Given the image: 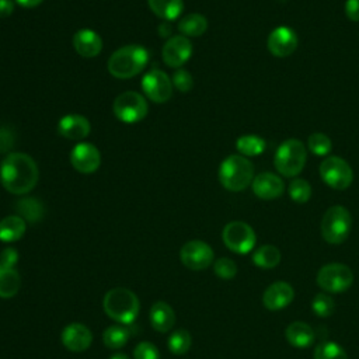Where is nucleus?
Segmentation results:
<instances>
[{
    "label": "nucleus",
    "instance_id": "nucleus-1",
    "mask_svg": "<svg viewBox=\"0 0 359 359\" xmlns=\"http://www.w3.org/2000/svg\"><path fill=\"white\" fill-rule=\"evenodd\" d=\"M0 178L3 187L15 195H24L34 189L39 171L36 163L25 153H10L1 163Z\"/></svg>",
    "mask_w": 359,
    "mask_h": 359
},
{
    "label": "nucleus",
    "instance_id": "nucleus-2",
    "mask_svg": "<svg viewBox=\"0 0 359 359\" xmlns=\"http://www.w3.org/2000/svg\"><path fill=\"white\" fill-rule=\"evenodd\" d=\"M149 62V52L140 45H126L115 50L108 60V72L116 79L139 74Z\"/></svg>",
    "mask_w": 359,
    "mask_h": 359
},
{
    "label": "nucleus",
    "instance_id": "nucleus-3",
    "mask_svg": "<svg viewBox=\"0 0 359 359\" xmlns=\"http://www.w3.org/2000/svg\"><path fill=\"white\" fill-rule=\"evenodd\" d=\"M105 314L119 324L128 325L135 321L139 314V299L126 287H114L108 290L102 300Z\"/></svg>",
    "mask_w": 359,
    "mask_h": 359
},
{
    "label": "nucleus",
    "instance_id": "nucleus-4",
    "mask_svg": "<svg viewBox=\"0 0 359 359\" xmlns=\"http://www.w3.org/2000/svg\"><path fill=\"white\" fill-rule=\"evenodd\" d=\"M254 180L252 163L240 154H231L226 157L219 167L220 184L233 192L245 189Z\"/></svg>",
    "mask_w": 359,
    "mask_h": 359
},
{
    "label": "nucleus",
    "instance_id": "nucleus-5",
    "mask_svg": "<svg viewBox=\"0 0 359 359\" xmlns=\"http://www.w3.org/2000/svg\"><path fill=\"white\" fill-rule=\"evenodd\" d=\"M307 158V151L299 139H286L278 149L273 157V164L279 174L283 177H294L297 175Z\"/></svg>",
    "mask_w": 359,
    "mask_h": 359
},
{
    "label": "nucleus",
    "instance_id": "nucleus-6",
    "mask_svg": "<svg viewBox=\"0 0 359 359\" xmlns=\"http://www.w3.org/2000/svg\"><path fill=\"white\" fill-rule=\"evenodd\" d=\"M352 226V217L346 208L341 205H334L327 209L321 220V236L330 244L344 243Z\"/></svg>",
    "mask_w": 359,
    "mask_h": 359
},
{
    "label": "nucleus",
    "instance_id": "nucleus-7",
    "mask_svg": "<svg viewBox=\"0 0 359 359\" xmlns=\"http://www.w3.org/2000/svg\"><path fill=\"white\" fill-rule=\"evenodd\" d=\"M317 283L327 293H342L353 283V273L348 265L331 262L320 268Z\"/></svg>",
    "mask_w": 359,
    "mask_h": 359
},
{
    "label": "nucleus",
    "instance_id": "nucleus-8",
    "mask_svg": "<svg viewBox=\"0 0 359 359\" xmlns=\"http://www.w3.org/2000/svg\"><path fill=\"white\" fill-rule=\"evenodd\" d=\"M224 245L236 254L250 252L257 243V236L254 229L244 222H230L224 226L223 233Z\"/></svg>",
    "mask_w": 359,
    "mask_h": 359
},
{
    "label": "nucleus",
    "instance_id": "nucleus-9",
    "mask_svg": "<svg viewBox=\"0 0 359 359\" xmlns=\"http://www.w3.org/2000/svg\"><path fill=\"white\" fill-rule=\"evenodd\" d=\"M320 175L330 188L337 191L346 189L353 180L351 165L338 156H330L320 164Z\"/></svg>",
    "mask_w": 359,
    "mask_h": 359
},
{
    "label": "nucleus",
    "instance_id": "nucleus-10",
    "mask_svg": "<svg viewBox=\"0 0 359 359\" xmlns=\"http://www.w3.org/2000/svg\"><path fill=\"white\" fill-rule=\"evenodd\" d=\"M149 107L143 95L136 91H126L114 101L115 116L125 123H135L147 115Z\"/></svg>",
    "mask_w": 359,
    "mask_h": 359
},
{
    "label": "nucleus",
    "instance_id": "nucleus-11",
    "mask_svg": "<svg viewBox=\"0 0 359 359\" xmlns=\"http://www.w3.org/2000/svg\"><path fill=\"white\" fill-rule=\"evenodd\" d=\"M181 262L192 271L206 269L215 258L213 250L209 244L201 240H191L185 243L180 251Z\"/></svg>",
    "mask_w": 359,
    "mask_h": 359
},
{
    "label": "nucleus",
    "instance_id": "nucleus-12",
    "mask_svg": "<svg viewBox=\"0 0 359 359\" xmlns=\"http://www.w3.org/2000/svg\"><path fill=\"white\" fill-rule=\"evenodd\" d=\"M143 93L154 102H165L172 94V81L161 70H150L142 79Z\"/></svg>",
    "mask_w": 359,
    "mask_h": 359
},
{
    "label": "nucleus",
    "instance_id": "nucleus-13",
    "mask_svg": "<svg viewBox=\"0 0 359 359\" xmlns=\"http://www.w3.org/2000/svg\"><path fill=\"white\" fill-rule=\"evenodd\" d=\"M268 50L278 57H286L292 55L297 48V35L296 32L286 25L276 27L268 35L266 41Z\"/></svg>",
    "mask_w": 359,
    "mask_h": 359
},
{
    "label": "nucleus",
    "instance_id": "nucleus-14",
    "mask_svg": "<svg viewBox=\"0 0 359 359\" xmlns=\"http://www.w3.org/2000/svg\"><path fill=\"white\" fill-rule=\"evenodd\" d=\"M192 55V43L184 35L171 36L163 46L161 56L167 66L180 67Z\"/></svg>",
    "mask_w": 359,
    "mask_h": 359
},
{
    "label": "nucleus",
    "instance_id": "nucleus-15",
    "mask_svg": "<svg viewBox=\"0 0 359 359\" xmlns=\"http://www.w3.org/2000/svg\"><path fill=\"white\" fill-rule=\"evenodd\" d=\"M72 165L81 174L94 172L101 163L98 149L91 143H79L70 153Z\"/></svg>",
    "mask_w": 359,
    "mask_h": 359
},
{
    "label": "nucleus",
    "instance_id": "nucleus-16",
    "mask_svg": "<svg viewBox=\"0 0 359 359\" xmlns=\"http://www.w3.org/2000/svg\"><path fill=\"white\" fill-rule=\"evenodd\" d=\"M60 339L65 348H67L69 351L83 352L90 348L93 342V334L84 324L72 323L63 328Z\"/></svg>",
    "mask_w": 359,
    "mask_h": 359
},
{
    "label": "nucleus",
    "instance_id": "nucleus-17",
    "mask_svg": "<svg viewBox=\"0 0 359 359\" xmlns=\"http://www.w3.org/2000/svg\"><path fill=\"white\" fill-rule=\"evenodd\" d=\"M293 297H294V290L292 285L283 280H278L265 289L262 294V303L268 310L275 311L289 306Z\"/></svg>",
    "mask_w": 359,
    "mask_h": 359
},
{
    "label": "nucleus",
    "instance_id": "nucleus-18",
    "mask_svg": "<svg viewBox=\"0 0 359 359\" xmlns=\"http://www.w3.org/2000/svg\"><path fill=\"white\" fill-rule=\"evenodd\" d=\"M251 185H252V192L258 198L266 199V201L279 198L285 191V185L280 177L272 172L258 174L257 177H254Z\"/></svg>",
    "mask_w": 359,
    "mask_h": 359
},
{
    "label": "nucleus",
    "instance_id": "nucleus-19",
    "mask_svg": "<svg viewBox=\"0 0 359 359\" xmlns=\"http://www.w3.org/2000/svg\"><path fill=\"white\" fill-rule=\"evenodd\" d=\"M59 133L70 140H81L90 133V122L77 114L65 115L57 123Z\"/></svg>",
    "mask_w": 359,
    "mask_h": 359
},
{
    "label": "nucleus",
    "instance_id": "nucleus-20",
    "mask_svg": "<svg viewBox=\"0 0 359 359\" xmlns=\"http://www.w3.org/2000/svg\"><path fill=\"white\" fill-rule=\"evenodd\" d=\"M73 46L79 55L84 57H94L102 49V39L93 29L83 28L74 34Z\"/></svg>",
    "mask_w": 359,
    "mask_h": 359
},
{
    "label": "nucleus",
    "instance_id": "nucleus-21",
    "mask_svg": "<svg viewBox=\"0 0 359 359\" xmlns=\"http://www.w3.org/2000/svg\"><path fill=\"white\" fill-rule=\"evenodd\" d=\"M151 327L158 332L170 331L175 324V313L165 302H156L150 309Z\"/></svg>",
    "mask_w": 359,
    "mask_h": 359
},
{
    "label": "nucleus",
    "instance_id": "nucleus-22",
    "mask_svg": "<svg viewBox=\"0 0 359 359\" xmlns=\"http://www.w3.org/2000/svg\"><path fill=\"white\" fill-rule=\"evenodd\" d=\"M287 342L297 348V349H304L309 348L314 342V331L313 328L303 321H293L287 325L285 331Z\"/></svg>",
    "mask_w": 359,
    "mask_h": 359
},
{
    "label": "nucleus",
    "instance_id": "nucleus-23",
    "mask_svg": "<svg viewBox=\"0 0 359 359\" xmlns=\"http://www.w3.org/2000/svg\"><path fill=\"white\" fill-rule=\"evenodd\" d=\"M21 286V278L15 266L0 264V297L10 299L15 296Z\"/></svg>",
    "mask_w": 359,
    "mask_h": 359
},
{
    "label": "nucleus",
    "instance_id": "nucleus-24",
    "mask_svg": "<svg viewBox=\"0 0 359 359\" xmlns=\"http://www.w3.org/2000/svg\"><path fill=\"white\" fill-rule=\"evenodd\" d=\"M27 224L21 216L11 215L0 220V240L4 243H14L25 233Z\"/></svg>",
    "mask_w": 359,
    "mask_h": 359
},
{
    "label": "nucleus",
    "instance_id": "nucleus-25",
    "mask_svg": "<svg viewBox=\"0 0 359 359\" xmlns=\"http://www.w3.org/2000/svg\"><path fill=\"white\" fill-rule=\"evenodd\" d=\"M150 10L160 18L171 21L182 14V0H147Z\"/></svg>",
    "mask_w": 359,
    "mask_h": 359
},
{
    "label": "nucleus",
    "instance_id": "nucleus-26",
    "mask_svg": "<svg viewBox=\"0 0 359 359\" xmlns=\"http://www.w3.org/2000/svg\"><path fill=\"white\" fill-rule=\"evenodd\" d=\"M280 251L272 245V244H265L261 245L259 248L255 250L252 255V262L262 269H272L280 262Z\"/></svg>",
    "mask_w": 359,
    "mask_h": 359
},
{
    "label": "nucleus",
    "instance_id": "nucleus-27",
    "mask_svg": "<svg viewBox=\"0 0 359 359\" xmlns=\"http://www.w3.org/2000/svg\"><path fill=\"white\" fill-rule=\"evenodd\" d=\"M178 29L184 36H199L208 29V20L198 13L188 14L180 20Z\"/></svg>",
    "mask_w": 359,
    "mask_h": 359
},
{
    "label": "nucleus",
    "instance_id": "nucleus-28",
    "mask_svg": "<svg viewBox=\"0 0 359 359\" xmlns=\"http://www.w3.org/2000/svg\"><path fill=\"white\" fill-rule=\"evenodd\" d=\"M236 147L243 156L254 157V156H259L265 151L266 142L261 136H257V135H244L237 139Z\"/></svg>",
    "mask_w": 359,
    "mask_h": 359
},
{
    "label": "nucleus",
    "instance_id": "nucleus-29",
    "mask_svg": "<svg viewBox=\"0 0 359 359\" xmlns=\"http://www.w3.org/2000/svg\"><path fill=\"white\" fill-rule=\"evenodd\" d=\"M129 335L130 332L123 324L109 325L102 332V342L109 349H119L128 342Z\"/></svg>",
    "mask_w": 359,
    "mask_h": 359
},
{
    "label": "nucleus",
    "instance_id": "nucleus-30",
    "mask_svg": "<svg viewBox=\"0 0 359 359\" xmlns=\"http://www.w3.org/2000/svg\"><path fill=\"white\" fill-rule=\"evenodd\" d=\"M17 210L20 212V216L29 223H35L43 216V205L35 198H25L18 201Z\"/></svg>",
    "mask_w": 359,
    "mask_h": 359
},
{
    "label": "nucleus",
    "instance_id": "nucleus-31",
    "mask_svg": "<svg viewBox=\"0 0 359 359\" xmlns=\"http://www.w3.org/2000/svg\"><path fill=\"white\" fill-rule=\"evenodd\" d=\"M168 349L174 355H184L185 352L189 351L192 345V338L191 334L187 330H175L170 338H168Z\"/></svg>",
    "mask_w": 359,
    "mask_h": 359
},
{
    "label": "nucleus",
    "instance_id": "nucleus-32",
    "mask_svg": "<svg viewBox=\"0 0 359 359\" xmlns=\"http://www.w3.org/2000/svg\"><path fill=\"white\" fill-rule=\"evenodd\" d=\"M313 358L314 359H348V355L339 344L334 341H325L316 346Z\"/></svg>",
    "mask_w": 359,
    "mask_h": 359
},
{
    "label": "nucleus",
    "instance_id": "nucleus-33",
    "mask_svg": "<svg viewBox=\"0 0 359 359\" xmlns=\"http://www.w3.org/2000/svg\"><path fill=\"white\" fill-rule=\"evenodd\" d=\"M311 310L314 311L316 316L325 318L334 313L335 303L327 292H320L314 296V299L311 302Z\"/></svg>",
    "mask_w": 359,
    "mask_h": 359
},
{
    "label": "nucleus",
    "instance_id": "nucleus-34",
    "mask_svg": "<svg viewBox=\"0 0 359 359\" xmlns=\"http://www.w3.org/2000/svg\"><path fill=\"white\" fill-rule=\"evenodd\" d=\"M289 196L296 203H306L311 198V185L303 178H294L289 184Z\"/></svg>",
    "mask_w": 359,
    "mask_h": 359
},
{
    "label": "nucleus",
    "instance_id": "nucleus-35",
    "mask_svg": "<svg viewBox=\"0 0 359 359\" xmlns=\"http://www.w3.org/2000/svg\"><path fill=\"white\" fill-rule=\"evenodd\" d=\"M307 146L309 150L316 156H327L332 149L331 139L324 133L310 135L307 139Z\"/></svg>",
    "mask_w": 359,
    "mask_h": 359
},
{
    "label": "nucleus",
    "instance_id": "nucleus-36",
    "mask_svg": "<svg viewBox=\"0 0 359 359\" xmlns=\"http://www.w3.org/2000/svg\"><path fill=\"white\" fill-rule=\"evenodd\" d=\"M213 271L222 279H231L237 273V265L233 259L223 257V258H219L215 261Z\"/></svg>",
    "mask_w": 359,
    "mask_h": 359
},
{
    "label": "nucleus",
    "instance_id": "nucleus-37",
    "mask_svg": "<svg viewBox=\"0 0 359 359\" xmlns=\"http://www.w3.org/2000/svg\"><path fill=\"white\" fill-rule=\"evenodd\" d=\"M133 358L135 359H160V352L154 344L143 341L136 345L133 351Z\"/></svg>",
    "mask_w": 359,
    "mask_h": 359
},
{
    "label": "nucleus",
    "instance_id": "nucleus-38",
    "mask_svg": "<svg viewBox=\"0 0 359 359\" xmlns=\"http://www.w3.org/2000/svg\"><path fill=\"white\" fill-rule=\"evenodd\" d=\"M172 86L177 87L181 93H187V91H189L192 88L194 79L189 74V72H187L184 69H180L172 76Z\"/></svg>",
    "mask_w": 359,
    "mask_h": 359
},
{
    "label": "nucleus",
    "instance_id": "nucleus-39",
    "mask_svg": "<svg viewBox=\"0 0 359 359\" xmlns=\"http://www.w3.org/2000/svg\"><path fill=\"white\" fill-rule=\"evenodd\" d=\"M18 261V252L17 250L8 247V248H4L0 254V264H4V265H10V266H15Z\"/></svg>",
    "mask_w": 359,
    "mask_h": 359
},
{
    "label": "nucleus",
    "instance_id": "nucleus-40",
    "mask_svg": "<svg viewBox=\"0 0 359 359\" xmlns=\"http://www.w3.org/2000/svg\"><path fill=\"white\" fill-rule=\"evenodd\" d=\"M345 14L351 21H359V0H346Z\"/></svg>",
    "mask_w": 359,
    "mask_h": 359
},
{
    "label": "nucleus",
    "instance_id": "nucleus-41",
    "mask_svg": "<svg viewBox=\"0 0 359 359\" xmlns=\"http://www.w3.org/2000/svg\"><path fill=\"white\" fill-rule=\"evenodd\" d=\"M14 10V3L11 0H0V18H7Z\"/></svg>",
    "mask_w": 359,
    "mask_h": 359
},
{
    "label": "nucleus",
    "instance_id": "nucleus-42",
    "mask_svg": "<svg viewBox=\"0 0 359 359\" xmlns=\"http://www.w3.org/2000/svg\"><path fill=\"white\" fill-rule=\"evenodd\" d=\"M21 7H25V8H32V7H36L38 4L42 3V0H15Z\"/></svg>",
    "mask_w": 359,
    "mask_h": 359
},
{
    "label": "nucleus",
    "instance_id": "nucleus-43",
    "mask_svg": "<svg viewBox=\"0 0 359 359\" xmlns=\"http://www.w3.org/2000/svg\"><path fill=\"white\" fill-rule=\"evenodd\" d=\"M109 359H129V358H128V355H125V353H122V352H118V353L112 355Z\"/></svg>",
    "mask_w": 359,
    "mask_h": 359
}]
</instances>
